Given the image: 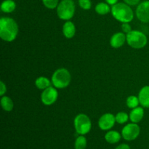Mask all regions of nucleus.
<instances>
[{
	"label": "nucleus",
	"instance_id": "1",
	"mask_svg": "<svg viewBox=\"0 0 149 149\" xmlns=\"http://www.w3.org/2000/svg\"><path fill=\"white\" fill-rule=\"evenodd\" d=\"M18 34V25L14 19L3 17L0 19V37L7 42H12Z\"/></svg>",
	"mask_w": 149,
	"mask_h": 149
},
{
	"label": "nucleus",
	"instance_id": "3",
	"mask_svg": "<svg viewBox=\"0 0 149 149\" xmlns=\"http://www.w3.org/2000/svg\"><path fill=\"white\" fill-rule=\"evenodd\" d=\"M52 85L57 89H64L68 87L71 81L69 71L65 68H61L55 71L52 76Z\"/></svg>",
	"mask_w": 149,
	"mask_h": 149
},
{
	"label": "nucleus",
	"instance_id": "28",
	"mask_svg": "<svg viewBox=\"0 0 149 149\" xmlns=\"http://www.w3.org/2000/svg\"><path fill=\"white\" fill-rule=\"evenodd\" d=\"M115 149H131V148L128 144L122 143V144H120V145L116 147Z\"/></svg>",
	"mask_w": 149,
	"mask_h": 149
},
{
	"label": "nucleus",
	"instance_id": "9",
	"mask_svg": "<svg viewBox=\"0 0 149 149\" xmlns=\"http://www.w3.org/2000/svg\"><path fill=\"white\" fill-rule=\"evenodd\" d=\"M116 122V118L114 115L111 113H106L100 117L98 121V126L101 130L109 131L113 128Z\"/></svg>",
	"mask_w": 149,
	"mask_h": 149
},
{
	"label": "nucleus",
	"instance_id": "25",
	"mask_svg": "<svg viewBox=\"0 0 149 149\" xmlns=\"http://www.w3.org/2000/svg\"><path fill=\"white\" fill-rule=\"evenodd\" d=\"M122 32L126 33V34H127V33H130L131 31H132V27H131V26L130 25L129 23H122Z\"/></svg>",
	"mask_w": 149,
	"mask_h": 149
},
{
	"label": "nucleus",
	"instance_id": "22",
	"mask_svg": "<svg viewBox=\"0 0 149 149\" xmlns=\"http://www.w3.org/2000/svg\"><path fill=\"white\" fill-rule=\"evenodd\" d=\"M115 118H116V123L119 124V125H123V124L127 122V121L130 119V116L126 112L121 111L116 113Z\"/></svg>",
	"mask_w": 149,
	"mask_h": 149
},
{
	"label": "nucleus",
	"instance_id": "7",
	"mask_svg": "<svg viewBox=\"0 0 149 149\" xmlns=\"http://www.w3.org/2000/svg\"><path fill=\"white\" fill-rule=\"evenodd\" d=\"M141 133V128L136 123H130L122 130V136L125 141H132L138 138Z\"/></svg>",
	"mask_w": 149,
	"mask_h": 149
},
{
	"label": "nucleus",
	"instance_id": "15",
	"mask_svg": "<svg viewBox=\"0 0 149 149\" xmlns=\"http://www.w3.org/2000/svg\"><path fill=\"white\" fill-rule=\"evenodd\" d=\"M122 134L115 130H109L105 135V140L110 144H115L119 142L122 138Z\"/></svg>",
	"mask_w": 149,
	"mask_h": 149
},
{
	"label": "nucleus",
	"instance_id": "16",
	"mask_svg": "<svg viewBox=\"0 0 149 149\" xmlns=\"http://www.w3.org/2000/svg\"><path fill=\"white\" fill-rule=\"evenodd\" d=\"M52 84V81L45 77H39L35 80V85L39 90H45V89L51 87Z\"/></svg>",
	"mask_w": 149,
	"mask_h": 149
},
{
	"label": "nucleus",
	"instance_id": "24",
	"mask_svg": "<svg viewBox=\"0 0 149 149\" xmlns=\"http://www.w3.org/2000/svg\"><path fill=\"white\" fill-rule=\"evenodd\" d=\"M80 7L84 10H88L91 8L92 3L90 0H79Z\"/></svg>",
	"mask_w": 149,
	"mask_h": 149
},
{
	"label": "nucleus",
	"instance_id": "5",
	"mask_svg": "<svg viewBox=\"0 0 149 149\" xmlns=\"http://www.w3.org/2000/svg\"><path fill=\"white\" fill-rule=\"evenodd\" d=\"M75 13V4L73 0H62L57 7V15L63 20H70Z\"/></svg>",
	"mask_w": 149,
	"mask_h": 149
},
{
	"label": "nucleus",
	"instance_id": "26",
	"mask_svg": "<svg viewBox=\"0 0 149 149\" xmlns=\"http://www.w3.org/2000/svg\"><path fill=\"white\" fill-rule=\"evenodd\" d=\"M6 92H7V87L6 84H4V81H0V95L2 97L5 95Z\"/></svg>",
	"mask_w": 149,
	"mask_h": 149
},
{
	"label": "nucleus",
	"instance_id": "6",
	"mask_svg": "<svg viewBox=\"0 0 149 149\" xmlns=\"http://www.w3.org/2000/svg\"><path fill=\"white\" fill-rule=\"evenodd\" d=\"M74 126L77 134L79 135H84L89 133L91 130L92 122L87 115L79 113L74 118Z\"/></svg>",
	"mask_w": 149,
	"mask_h": 149
},
{
	"label": "nucleus",
	"instance_id": "27",
	"mask_svg": "<svg viewBox=\"0 0 149 149\" xmlns=\"http://www.w3.org/2000/svg\"><path fill=\"white\" fill-rule=\"evenodd\" d=\"M126 4H127L130 6H135L139 4L141 0H124Z\"/></svg>",
	"mask_w": 149,
	"mask_h": 149
},
{
	"label": "nucleus",
	"instance_id": "21",
	"mask_svg": "<svg viewBox=\"0 0 149 149\" xmlns=\"http://www.w3.org/2000/svg\"><path fill=\"white\" fill-rule=\"evenodd\" d=\"M140 104V100L138 97L135 95H130L127 98L126 105L128 108L131 109H133L135 108L138 107Z\"/></svg>",
	"mask_w": 149,
	"mask_h": 149
},
{
	"label": "nucleus",
	"instance_id": "4",
	"mask_svg": "<svg viewBox=\"0 0 149 149\" xmlns=\"http://www.w3.org/2000/svg\"><path fill=\"white\" fill-rule=\"evenodd\" d=\"M126 35L128 45L134 49H142L148 43L146 35L140 31L132 30Z\"/></svg>",
	"mask_w": 149,
	"mask_h": 149
},
{
	"label": "nucleus",
	"instance_id": "10",
	"mask_svg": "<svg viewBox=\"0 0 149 149\" xmlns=\"http://www.w3.org/2000/svg\"><path fill=\"white\" fill-rule=\"evenodd\" d=\"M137 17L143 23H149V1L140 3L135 11Z\"/></svg>",
	"mask_w": 149,
	"mask_h": 149
},
{
	"label": "nucleus",
	"instance_id": "2",
	"mask_svg": "<svg viewBox=\"0 0 149 149\" xmlns=\"http://www.w3.org/2000/svg\"><path fill=\"white\" fill-rule=\"evenodd\" d=\"M111 12L113 17L122 23H130L134 18L133 11L126 3H116L112 6Z\"/></svg>",
	"mask_w": 149,
	"mask_h": 149
},
{
	"label": "nucleus",
	"instance_id": "29",
	"mask_svg": "<svg viewBox=\"0 0 149 149\" xmlns=\"http://www.w3.org/2000/svg\"><path fill=\"white\" fill-rule=\"evenodd\" d=\"M106 3H108V4H109V5L113 6L117 3L118 0H106Z\"/></svg>",
	"mask_w": 149,
	"mask_h": 149
},
{
	"label": "nucleus",
	"instance_id": "19",
	"mask_svg": "<svg viewBox=\"0 0 149 149\" xmlns=\"http://www.w3.org/2000/svg\"><path fill=\"white\" fill-rule=\"evenodd\" d=\"M95 12L97 14L103 15H106L110 13L111 9L110 8V6L108 3L100 2L95 6Z\"/></svg>",
	"mask_w": 149,
	"mask_h": 149
},
{
	"label": "nucleus",
	"instance_id": "20",
	"mask_svg": "<svg viewBox=\"0 0 149 149\" xmlns=\"http://www.w3.org/2000/svg\"><path fill=\"white\" fill-rule=\"evenodd\" d=\"M87 146V138L84 135H79L74 143V149H86Z\"/></svg>",
	"mask_w": 149,
	"mask_h": 149
},
{
	"label": "nucleus",
	"instance_id": "8",
	"mask_svg": "<svg viewBox=\"0 0 149 149\" xmlns=\"http://www.w3.org/2000/svg\"><path fill=\"white\" fill-rule=\"evenodd\" d=\"M58 93L55 87H49L45 89L41 94V100L45 106H51L57 101Z\"/></svg>",
	"mask_w": 149,
	"mask_h": 149
},
{
	"label": "nucleus",
	"instance_id": "13",
	"mask_svg": "<svg viewBox=\"0 0 149 149\" xmlns=\"http://www.w3.org/2000/svg\"><path fill=\"white\" fill-rule=\"evenodd\" d=\"M140 104L143 108H149V86H144L141 89L138 94Z\"/></svg>",
	"mask_w": 149,
	"mask_h": 149
},
{
	"label": "nucleus",
	"instance_id": "11",
	"mask_svg": "<svg viewBox=\"0 0 149 149\" xmlns=\"http://www.w3.org/2000/svg\"><path fill=\"white\" fill-rule=\"evenodd\" d=\"M125 42H127V35L123 32H117L111 37L110 45L112 47L117 49L123 46Z\"/></svg>",
	"mask_w": 149,
	"mask_h": 149
},
{
	"label": "nucleus",
	"instance_id": "17",
	"mask_svg": "<svg viewBox=\"0 0 149 149\" xmlns=\"http://www.w3.org/2000/svg\"><path fill=\"white\" fill-rule=\"evenodd\" d=\"M16 4L13 0H4L1 4V10L4 13H11L15 10Z\"/></svg>",
	"mask_w": 149,
	"mask_h": 149
},
{
	"label": "nucleus",
	"instance_id": "12",
	"mask_svg": "<svg viewBox=\"0 0 149 149\" xmlns=\"http://www.w3.org/2000/svg\"><path fill=\"white\" fill-rule=\"evenodd\" d=\"M144 113H145V111H144L143 107L138 106V107L132 109L130 113V120L133 123H139L143 119Z\"/></svg>",
	"mask_w": 149,
	"mask_h": 149
},
{
	"label": "nucleus",
	"instance_id": "14",
	"mask_svg": "<svg viewBox=\"0 0 149 149\" xmlns=\"http://www.w3.org/2000/svg\"><path fill=\"white\" fill-rule=\"evenodd\" d=\"M63 34L67 39H71L76 34V26L73 22L66 20L63 26Z\"/></svg>",
	"mask_w": 149,
	"mask_h": 149
},
{
	"label": "nucleus",
	"instance_id": "23",
	"mask_svg": "<svg viewBox=\"0 0 149 149\" xmlns=\"http://www.w3.org/2000/svg\"><path fill=\"white\" fill-rule=\"evenodd\" d=\"M44 5L48 9H55L57 8L58 5V0H42Z\"/></svg>",
	"mask_w": 149,
	"mask_h": 149
},
{
	"label": "nucleus",
	"instance_id": "18",
	"mask_svg": "<svg viewBox=\"0 0 149 149\" xmlns=\"http://www.w3.org/2000/svg\"><path fill=\"white\" fill-rule=\"evenodd\" d=\"M1 106L3 110L7 112L12 111L14 107V103L13 100L8 96H2L1 98Z\"/></svg>",
	"mask_w": 149,
	"mask_h": 149
}]
</instances>
